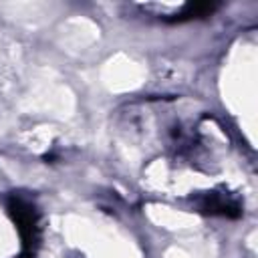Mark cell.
Returning <instances> with one entry per match:
<instances>
[{"label": "cell", "mask_w": 258, "mask_h": 258, "mask_svg": "<svg viewBox=\"0 0 258 258\" xmlns=\"http://www.w3.org/2000/svg\"><path fill=\"white\" fill-rule=\"evenodd\" d=\"M10 212L14 216L16 226H18L22 246H24L26 254L32 256L34 246H36V214L32 212V206L22 198H14L10 202Z\"/></svg>", "instance_id": "obj_1"}]
</instances>
